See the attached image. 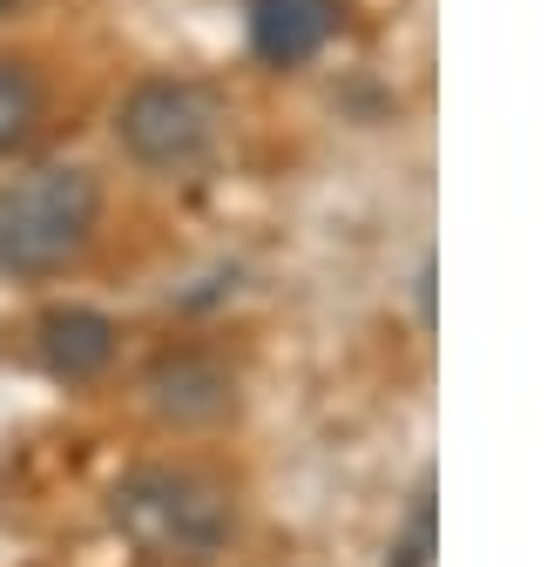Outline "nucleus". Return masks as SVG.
Here are the masks:
<instances>
[{"instance_id":"f03ea898","label":"nucleus","mask_w":554,"mask_h":567,"mask_svg":"<svg viewBox=\"0 0 554 567\" xmlns=\"http://www.w3.org/2000/svg\"><path fill=\"white\" fill-rule=\"evenodd\" d=\"M109 514L156 560H211L230 540V493L196 466H135V473H122Z\"/></svg>"},{"instance_id":"423d86ee","label":"nucleus","mask_w":554,"mask_h":567,"mask_svg":"<svg viewBox=\"0 0 554 567\" xmlns=\"http://www.w3.org/2000/svg\"><path fill=\"white\" fill-rule=\"evenodd\" d=\"M41 359L54 379L82 385V379H102L109 359H115V318L89 311V305H68V311H48L41 318Z\"/></svg>"},{"instance_id":"6e6552de","label":"nucleus","mask_w":554,"mask_h":567,"mask_svg":"<svg viewBox=\"0 0 554 567\" xmlns=\"http://www.w3.org/2000/svg\"><path fill=\"white\" fill-rule=\"evenodd\" d=\"M392 567H433V493H420L406 514V534L392 547Z\"/></svg>"},{"instance_id":"1a4fd4ad","label":"nucleus","mask_w":554,"mask_h":567,"mask_svg":"<svg viewBox=\"0 0 554 567\" xmlns=\"http://www.w3.org/2000/svg\"><path fill=\"white\" fill-rule=\"evenodd\" d=\"M8 8H14V0H0V14H8Z\"/></svg>"},{"instance_id":"f257e3e1","label":"nucleus","mask_w":554,"mask_h":567,"mask_svg":"<svg viewBox=\"0 0 554 567\" xmlns=\"http://www.w3.org/2000/svg\"><path fill=\"white\" fill-rule=\"evenodd\" d=\"M102 224V176L75 163L28 169L0 189V277H54L68 270Z\"/></svg>"},{"instance_id":"20e7f679","label":"nucleus","mask_w":554,"mask_h":567,"mask_svg":"<svg viewBox=\"0 0 554 567\" xmlns=\"http://www.w3.org/2000/svg\"><path fill=\"white\" fill-rule=\"evenodd\" d=\"M143 392L176 425H211V419L230 412L237 379L224 372V359H211V351H163V359L150 365V379H143Z\"/></svg>"},{"instance_id":"0eeeda50","label":"nucleus","mask_w":554,"mask_h":567,"mask_svg":"<svg viewBox=\"0 0 554 567\" xmlns=\"http://www.w3.org/2000/svg\"><path fill=\"white\" fill-rule=\"evenodd\" d=\"M34 115H41V82L28 75L21 61H8V54H0V156L28 142Z\"/></svg>"},{"instance_id":"7ed1b4c3","label":"nucleus","mask_w":554,"mask_h":567,"mask_svg":"<svg viewBox=\"0 0 554 567\" xmlns=\"http://www.w3.org/2000/svg\"><path fill=\"white\" fill-rule=\"evenodd\" d=\"M217 95L203 82H176V75H150L135 82L115 109V142L143 163V169H196L217 150Z\"/></svg>"},{"instance_id":"39448f33","label":"nucleus","mask_w":554,"mask_h":567,"mask_svg":"<svg viewBox=\"0 0 554 567\" xmlns=\"http://www.w3.org/2000/svg\"><path fill=\"white\" fill-rule=\"evenodd\" d=\"M338 34V0H250V54L264 68H298Z\"/></svg>"}]
</instances>
